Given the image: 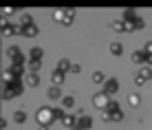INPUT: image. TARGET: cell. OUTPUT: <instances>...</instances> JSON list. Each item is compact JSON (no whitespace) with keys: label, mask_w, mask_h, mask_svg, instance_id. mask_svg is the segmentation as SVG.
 Listing matches in <instances>:
<instances>
[{"label":"cell","mask_w":152,"mask_h":130,"mask_svg":"<svg viewBox=\"0 0 152 130\" xmlns=\"http://www.w3.org/2000/svg\"><path fill=\"white\" fill-rule=\"evenodd\" d=\"M53 119H55V115H53V108H40V110H38V121L42 123V126H44V123L49 126V123L53 121Z\"/></svg>","instance_id":"6da1fadb"},{"label":"cell","mask_w":152,"mask_h":130,"mask_svg":"<svg viewBox=\"0 0 152 130\" xmlns=\"http://www.w3.org/2000/svg\"><path fill=\"white\" fill-rule=\"evenodd\" d=\"M73 15H75L73 9H66V11H55V20H57V22H64V24H71V22H73Z\"/></svg>","instance_id":"7a4b0ae2"},{"label":"cell","mask_w":152,"mask_h":130,"mask_svg":"<svg viewBox=\"0 0 152 130\" xmlns=\"http://www.w3.org/2000/svg\"><path fill=\"white\" fill-rule=\"evenodd\" d=\"M93 104H95L97 108H104V110H106L108 104H110V99H108L106 93H97V95H93Z\"/></svg>","instance_id":"3957f363"},{"label":"cell","mask_w":152,"mask_h":130,"mask_svg":"<svg viewBox=\"0 0 152 130\" xmlns=\"http://www.w3.org/2000/svg\"><path fill=\"white\" fill-rule=\"evenodd\" d=\"M148 80H152V69L150 66H141L137 73V84H145Z\"/></svg>","instance_id":"277c9868"},{"label":"cell","mask_w":152,"mask_h":130,"mask_svg":"<svg viewBox=\"0 0 152 130\" xmlns=\"http://www.w3.org/2000/svg\"><path fill=\"white\" fill-rule=\"evenodd\" d=\"M117 91H119V84H117V80H115V77L106 80V84H104V93H106V95L110 97V95H115Z\"/></svg>","instance_id":"5b68a950"},{"label":"cell","mask_w":152,"mask_h":130,"mask_svg":"<svg viewBox=\"0 0 152 130\" xmlns=\"http://www.w3.org/2000/svg\"><path fill=\"white\" fill-rule=\"evenodd\" d=\"M93 126V119L88 117V115H82V117H77V126H75V130H88Z\"/></svg>","instance_id":"8992f818"},{"label":"cell","mask_w":152,"mask_h":130,"mask_svg":"<svg viewBox=\"0 0 152 130\" xmlns=\"http://www.w3.org/2000/svg\"><path fill=\"white\" fill-rule=\"evenodd\" d=\"M7 55H9V58H11L13 62H24V58H22V53H20V49H18V46H9Z\"/></svg>","instance_id":"52a82bcc"},{"label":"cell","mask_w":152,"mask_h":130,"mask_svg":"<svg viewBox=\"0 0 152 130\" xmlns=\"http://www.w3.org/2000/svg\"><path fill=\"white\" fill-rule=\"evenodd\" d=\"M13 73V77H18L20 80V75L24 73V62H11V69H9Z\"/></svg>","instance_id":"ba28073f"},{"label":"cell","mask_w":152,"mask_h":130,"mask_svg":"<svg viewBox=\"0 0 152 130\" xmlns=\"http://www.w3.org/2000/svg\"><path fill=\"white\" fill-rule=\"evenodd\" d=\"M132 62H137V64H143V66H145V62H148V55H145L143 51H134V53H132Z\"/></svg>","instance_id":"9c48e42d"},{"label":"cell","mask_w":152,"mask_h":130,"mask_svg":"<svg viewBox=\"0 0 152 130\" xmlns=\"http://www.w3.org/2000/svg\"><path fill=\"white\" fill-rule=\"evenodd\" d=\"M46 95H49L51 99H64V95H62L60 86H51V88H49V93H46Z\"/></svg>","instance_id":"30bf717a"},{"label":"cell","mask_w":152,"mask_h":130,"mask_svg":"<svg viewBox=\"0 0 152 130\" xmlns=\"http://www.w3.org/2000/svg\"><path fill=\"white\" fill-rule=\"evenodd\" d=\"M64 75H66V73H62V71H53V75H51V80H53V86H60L62 84V82H64Z\"/></svg>","instance_id":"8fae6325"},{"label":"cell","mask_w":152,"mask_h":130,"mask_svg":"<svg viewBox=\"0 0 152 130\" xmlns=\"http://www.w3.org/2000/svg\"><path fill=\"white\" fill-rule=\"evenodd\" d=\"M62 123H64L66 128H75L77 126V115H66L64 119H62Z\"/></svg>","instance_id":"7c38bea8"},{"label":"cell","mask_w":152,"mask_h":130,"mask_svg":"<svg viewBox=\"0 0 152 130\" xmlns=\"http://www.w3.org/2000/svg\"><path fill=\"white\" fill-rule=\"evenodd\" d=\"M137 18H139V15H137V11H134V9H126V13H124V20H126L128 24H132Z\"/></svg>","instance_id":"4fadbf2b"},{"label":"cell","mask_w":152,"mask_h":130,"mask_svg":"<svg viewBox=\"0 0 152 130\" xmlns=\"http://www.w3.org/2000/svg\"><path fill=\"white\" fill-rule=\"evenodd\" d=\"M20 33L27 35V38H33V35H38V27H35V24H31V27H22Z\"/></svg>","instance_id":"5bb4252c"},{"label":"cell","mask_w":152,"mask_h":130,"mask_svg":"<svg viewBox=\"0 0 152 130\" xmlns=\"http://www.w3.org/2000/svg\"><path fill=\"white\" fill-rule=\"evenodd\" d=\"M113 27H115V31H119V33H124V31H130V24L126 22V20H117Z\"/></svg>","instance_id":"9a60e30c"},{"label":"cell","mask_w":152,"mask_h":130,"mask_svg":"<svg viewBox=\"0 0 152 130\" xmlns=\"http://www.w3.org/2000/svg\"><path fill=\"white\" fill-rule=\"evenodd\" d=\"M18 31H22V27H18V24H4V31H2V33L4 35H9V33H18Z\"/></svg>","instance_id":"2e32d148"},{"label":"cell","mask_w":152,"mask_h":130,"mask_svg":"<svg viewBox=\"0 0 152 130\" xmlns=\"http://www.w3.org/2000/svg\"><path fill=\"white\" fill-rule=\"evenodd\" d=\"M93 82H95V84H106V75H104L102 71H95L93 73Z\"/></svg>","instance_id":"e0dca14e"},{"label":"cell","mask_w":152,"mask_h":130,"mask_svg":"<svg viewBox=\"0 0 152 130\" xmlns=\"http://www.w3.org/2000/svg\"><path fill=\"white\" fill-rule=\"evenodd\" d=\"M73 66H71V62L69 60H60L57 62V71H62V73H66V71H71Z\"/></svg>","instance_id":"ac0fdd59"},{"label":"cell","mask_w":152,"mask_h":130,"mask_svg":"<svg viewBox=\"0 0 152 130\" xmlns=\"http://www.w3.org/2000/svg\"><path fill=\"white\" fill-rule=\"evenodd\" d=\"M13 121H15V123H24V121H27L24 110H15V112H13Z\"/></svg>","instance_id":"d6986e66"},{"label":"cell","mask_w":152,"mask_h":130,"mask_svg":"<svg viewBox=\"0 0 152 130\" xmlns=\"http://www.w3.org/2000/svg\"><path fill=\"white\" fill-rule=\"evenodd\" d=\"M110 53H113V55H121V53H124V46L119 44V42H113V44H110Z\"/></svg>","instance_id":"ffe728a7"},{"label":"cell","mask_w":152,"mask_h":130,"mask_svg":"<svg viewBox=\"0 0 152 130\" xmlns=\"http://www.w3.org/2000/svg\"><path fill=\"white\" fill-rule=\"evenodd\" d=\"M73 104H75V97H73V95H64V99H62V106H64V108H71Z\"/></svg>","instance_id":"44dd1931"},{"label":"cell","mask_w":152,"mask_h":130,"mask_svg":"<svg viewBox=\"0 0 152 130\" xmlns=\"http://www.w3.org/2000/svg\"><path fill=\"white\" fill-rule=\"evenodd\" d=\"M27 84H29V86H38V84H40V77L35 75V73H31V75L27 77Z\"/></svg>","instance_id":"7402d4cb"},{"label":"cell","mask_w":152,"mask_h":130,"mask_svg":"<svg viewBox=\"0 0 152 130\" xmlns=\"http://www.w3.org/2000/svg\"><path fill=\"white\" fill-rule=\"evenodd\" d=\"M143 18H137V20H134V22L132 24H130V29H132V31H139V29H143Z\"/></svg>","instance_id":"603a6c76"},{"label":"cell","mask_w":152,"mask_h":130,"mask_svg":"<svg viewBox=\"0 0 152 130\" xmlns=\"http://www.w3.org/2000/svg\"><path fill=\"white\" fill-rule=\"evenodd\" d=\"M31 60H42V49H31Z\"/></svg>","instance_id":"cb8c5ba5"},{"label":"cell","mask_w":152,"mask_h":130,"mask_svg":"<svg viewBox=\"0 0 152 130\" xmlns=\"http://www.w3.org/2000/svg\"><path fill=\"white\" fill-rule=\"evenodd\" d=\"M40 64H42L40 60H29V71H38V69H40Z\"/></svg>","instance_id":"d4e9b609"},{"label":"cell","mask_w":152,"mask_h":130,"mask_svg":"<svg viewBox=\"0 0 152 130\" xmlns=\"http://www.w3.org/2000/svg\"><path fill=\"white\" fill-rule=\"evenodd\" d=\"M53 115H55V119H64L66 112H64V108H53Z\"/></svg>","instance_id":"484cf974"},{"label":"cell","mask_w":152,"mask_h":130,"mask_svg":"<svg viewBox=\"0 0 152 130\" xmlns=\"http://www.w3.org/2000/svg\"><path fill=\"white\" fill-rule=\"evenodd\" d=\"M128 102H130V106H139L141 97H139V95H130V97H128Z\"/></svg>","instance_id":"4316f807"},{"label":"cell","mask_w":152,"mask_h":130,"mask_svg":"<svg viewBox=\"0 0 152 130\" xmlns=\"http://www.w3.org/2000/svg\"><path fill=\"white\" fill-rule=\"evenodd\" d=\"M143 53H145V55H152V42H145V46H143Z\"/></svg>","instance_id":"83f0119b"},{"label":"cell","mask_w":152,"mask_h":130,"mask_svg":"<svg viewBox=\"0 0 152 130\" xmlns=\"http://www.w3.org/2000/svg\"><path fill=\"white\" fill-rule=\"evenodd\" d=\"M152 64V55H148V62H145V66H150Z\"/></svg>","instance_id":"f1b7e54d"},{"label":"cell","mask_w":152,"mask_h":130,"mask_svg":"<svg viewBox=\"0 0 152 130\" xmlns=\"http://www.w3.org/2000/svg\"><path fill=\"white\" fill-rule=\"evenodd\" d=\"M40 130H49V128H44V126H42V128H40Z\"/></svg>","instance_id":"f546056e"}]
</instances>
